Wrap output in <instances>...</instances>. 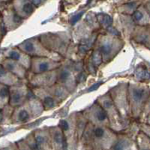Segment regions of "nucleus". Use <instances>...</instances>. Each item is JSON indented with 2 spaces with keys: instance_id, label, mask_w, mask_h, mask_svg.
I'll list each match as a JSON object with an SVG mask.
<instances>
[{
  "instance_id": "nucleus-23",
  "label": "nucleus",
  "mask_w": 150,
  "mask_h": 150,
  "mask_svg": "<svg viewBox=\"0 0 150 150\" xmlns=\"http://www.w3.org/2000/svg\"><path fill=\"white\" fill-rule=\"evenodd\" d=\"M10 101V87L1 84L0 85V108L2 109L9 104Z\"/></svg>"
},
{
  "instance_id": "nucleus-22",
  "label": "nucleus",
  "mask_w": 150,
  "mask_h": 150,
  "mask_svg": "<svg viewBox=\"0 0 150 150\" xmlns=\"http://www.w3.org/2000/svg\"><path fill=\"white\" fill-rule=\"evenodd\" d=\"M5 19H6L5 21H4L3 20H2V21L5 23L8 31L16 29L17 26H19L20 24L22 23L23 21V18H21L16 12L10 13V14Z\"/></svg>"
},
{
  "instance_id": "nucleus-15",
  "label": "nucleus",
  "mask_w": 150,
  "mask_h": 150,
  "mask_svg": "<svg viewBox=\"0 0 150 150\" xmlns=\"http://www.w3.org/2000/svg\"><path fill=\"white\" fill-rule=\"evenodd\" d=\"M1 65L7 71L17 76L21 80H23L27 76V69L22 65L11 59L4 58V59L2 60Z\"/></svg>"
},
{
  "instance_id": "nucleus-20",
  "label": "nucleus",
  "mask_w": 150,
  "mask_h": 150,
  "mask_svg": "<svg viewBox=\"0 0 150 150\" xmlns=\"http://www.w3.org/2000/svg\"><path fill=\"white\" fill-rule=\"evenodd\" d=\"M46 89L59 103L68 98L71 95V92L65 86L59 83H56L52 86L46 88Z\"/></svg>"
},
{
  "instance_id": "nucleus-14",
  "label": "nucleus",
  "mask_w": 150,
  "mask_h": 150,
  "mask_svg": "<svg viewBox=\"0 0 150 150\" xmlns=\"http://www.w3.org/2000/svg\"><path fill=\"white\" fill-rule=\"evenodd\" d=\"M32 92L40 99L46 110L53 109L59 104L45 88H33Z\"/></svg>"
},
{
  "instance_id": "nucleus-7",
  "label": "nucleus",
  "mask_w": 150,
  "mask_h": 150,
  "mask_svg": "<svg viewBox=\"0 0 150 150\" xmlns=\"http://www.w3.org/2000/svg\"><path fill=\"white\" fill-rule=\"evenodd\" d=\"M82 113L88 120V122L93 125L94 126L110 128V122L108 113L96 101L89 108L86 109Z\"/></svg>"
},
{
  "instance_id": "nucleus-24",
  "label": "nucleus",
  "mask_w": 150,
  "mask_h": 150,
  "mask_svg": "<svg viewBox=\"0 0 150 150\" xmlns=\"http://www.w3.org/2000/svg\"><path fill=\"white\" fill-rule=\"evenodd\" d=\"M132 146L131 139L127 137H122L115 142L112 146V150H130Z\"/></svg>"
},
{
  "instance_id": "nucleus-5",
  "label": "nucleus",
  "mask_w": 150,
  "mask_h": 150,
  "mask_svg": "<svg viewBox=\"0 0 150 150\" xmlns=\"http://www.w3.org/2000/svg\"><path fill=\"white\" fill-rule=\"evenodd\" d=\"M109 93L124 123L129 121L131 112L128 100V84H119L112 88Z\"/></svg>"
},
{
  "instance_id": "nucleus-30",
  "label": "nucleus",
  "mask_w": 150,
  "mask_h": 150,
  "mask_svg": "<svg viewBox=\"0 0 150 150\" xmlns=\"http://www.w3.org/2000/svg\"><path fill=\"white\" fill-rule=\"evenodd\" d=\"M83 12H80V13H79V14H76L75 16H74L71 19V24L76 23H77V21H78L80 18H81V17L83 16Z\"/></svg>"
},
{
  "instance_id": "nucleus-4",
  "label": "nucleus",
  "mask_w": 150,
  "mask_h": 150,
  "mask_svg": "<svg viewBox=\"0 0 150 150\" xmlns=\"http://www.w3.org/2000/svg\"><path fill=\"white\" fill-rule=\"evenodd\" d=\"M17 47L31 57H48L58 62L63 59L62 56L48 50L43 45L40 38H31Z\"/></svg>"
},
{
  "instance_id": "nucleus-27",
  "label": "nucleus",
  "mask_w": 150,
  "mask_h": 150,
  "mask_svg": "<svg viewBox=\"0 0 150 150\" xmlns=\"http://www.w3.org/2000/svg\"><path fill=\"white\" fill-rule=\"evenodd\" d=\"M98 21L102 25H104V26H107V27L111 26L112 23V19L111 18V17H110L108 14H98Z\"/></svg>"
},
{
  "instance_id": "nucleus-12",
  "label": "nucleus",
  "mask_w": 150,
  "mask_h": 150,
  "mask_svg": "<svg viewBox=\"0 0 150 150\" xmlns=\"http://www.w3.org/2000/svg\"><path fill=\"white\" fill-rule=\"evenodd\" d=\"M30 92L29 87L23 84L10 86L9 105L15 108L23 104L29 98Z\"/></svg>"
},
{
  "instance_id": "nucleus-31",
  "label": "nucleus",
  "mask_w": 150,
  "mask_h": 150,
  "mask_svg": "<svg viewBox=\"0 0 150 150\" xmlns=\"http://www.w3.org/2000/svg\"><path fill=\"white\" fill-rule=\"evenodd\" d=\"M144 123H146V124H147V125H150V112L149 113L148 115H147L146 116L145 122Z\"/></svg>"
},
{
  "instance_id": "nucleus-13",
  "label": "nucleus",
  "mask_w": 150,
  "mask_h": 150,
  "mask_svg": "<svg viewBox=\"0 0 150 150\" xmlns=\"http://www.w3.org/2000/svg\"><path fill=\"white\" fill-rule=\"evenodd\" d=\"M2 53L5 56V58L14 60V61L17 62L21 65H22L23 66L25 67L27 70H29L31 66L32 57L26 54V53H24L23 51H22L21 50L19 49L17 47L3 50Z\"/></svg>"
},
{
  "instance_id": "nucleus-32",
  "label": "nucleus",
  "mask_w": 150,
  "mask_h": 150,
  "mask_svg": "<svg viewBox=\"0 0 150 150\" xmlns=\"http://www.w3.org/2000/svg\"><path fill=\"white\" fill-rule=\"evenodd\" d=\"M21 150H32V149L30 148V149H26V148H25V147H24V149H21Z\"/></svg>"
},
{
  "instance_id": "nucleus-33",
  "label": "nucleus",
  "mask_w": 150,
  "mask_h": 150,
  "mask_svg": "<svg viewBox=\"0 0 150 150\" xmlns=\"http://www.w3.org/2000/svg\"><path fill=\"white\" fill-rule=\"evenodd\" d=\"M4 150H9L8 149H4Z\"/></svg>"
},
{
  "instance_id": "nucleus-2",
  "label": "nucleus",
  "mask_w": 150,
  "mask_h": 150,
  "mask_svg": "<svg viewBox=\"0 0 150 150\" xmlns=\"http://www.w3.org/2000/svg\"><path fill=\"white\" fill-rule=\"evenodd\" d=\"M150 96V88L141 83L128 84V100L131 118L137 120L143 116L146 104Z\"/></svg>"
},
{
  "instance_id": "nucleus-11",
  "label": "nucleus",
  "mask_w": 150,
  "mask_h": 150,
  "mask_svg": "<svg viewBox=\"0 0 150 150\" xmlns=\"http://www.w3.org/2000/svg\"><path fill=\"white\" fill-rule=\"evenodd\" d=\"M77 77L74 68L71 65H62L58 69V80L57 83L65 86L70 92L74 91L77 84Z\"/></svg>"
},
{
  "instance_id": "nucleus-29",
  "label": "nucleus",
  "mask_w": 150,
  "mask_h": 150,
  "mask_svg": "<svg viewBox=\"0 0 150 150\" xmlns=\"http://www.w3.org/2000/svg\"><path fill=\"white\" fill-rule=\"evenodd\" d=\"M150 112V96L149 97L148 101H147L146 104L145 108H144V110H143V117H144V119L146 118V116L149 114Z\"/></svg>"
},
{
  "instance_id": "nucleus-17",
  "label": "nucleus",
  "mask_w": 150,
  "mask_h": 150,
  "mask_svg": "<svg viewBox=\"0 0 150 150\" xmlns=\"http://www.w3.org/2000/svg\"><path fill=\"white\" fill-rule=\"evenodd\" d=\"M15 12L21 18H26L33 14L35 6L29 0H16L14 2Z\"/></svg>"
},
{
  "instance_id": "nucleus-25",
  "label": "nucleus",
  "mask_w": 150,
  "mask_h": 150,
  "mask_svg": "<svg viewBox=\"0 0 150 150\" xmlns=\"http://www.w3.org/2000/svg\"><path fill=\"white\" fill-rule=\"evenodd\" d=\"M14 110V108L9 104L1 109V124H8V122H11Z\"/></svg>"
},
{
  "instance_id": "nucleus-3",
  "label": "nucleus",
  "mask_w": 150,
  "mask_h": 150,
  "mask_svg": "<svg viewBox=\"0 0 150 150\" xmlns=\"http://www.w3.org/2000/svg\"><path fill=\"white\" fill-rule=\"evenodd\" d=\"M96 51L104 62L111 61L124 46V41L116 35H101L96 40Z\"/></svg>"
},
{
  "instance_id": "nucleus-16",
  "label": "nucleus",
  "mask_w": 150,
  "mask_h": 150,
  "mask_svg": "<svg viewBox=\"0 0 150 150\" xmlns=\"http://www.w3.org/2000/svg\"><path fill=\"white\" fill-rule=\"evenodd\" d=\"M131 38L137 43L150 49V26H137L132 33Z\"/></svg>"
},
{
  "instance_id": "nucleus-21",
  "label": "nucleus",
  "mask_w": 150,
  "mask_h": 150,
  "mask_svg": "<svg viewBox=\"0 0 150 150\" xmlns=\"http://www.w3.org/2000/svg\"><path fill=\"white\" fill-rule=\"evenodd\" d=\"M20 81H21V79L17 76L7 71L4 67L1 65V71H0V83L1 84L10 87L20 84Z\"/></svg>"
},
{
  "instance_id": "nucleus-19",
  "label": "nucleus",
  "mask_w": 150,
  "mask_h": 150,
  "mask_svg": "<svg viewBox=\"0 0 150 150\" xmlns=\"http://www.w3.org/2000/svg\"><path fill=\"white\" fill-rule=\"evenodd\" d=\"M49 131L53 144L61 150L66 149L67 140L62 130L59 127H51L49 128Z\"/></svg>"
},
{
  "instance_id": "nucleus-18",
  "label": "nucleus",
  "mask_w": 150,
  "mask_h": 150,
  "mask_svg": "<svg viewBox=\"0 0 150 150\" xmlns=\"http://www.w3.org/2000/svg\"><path fill=\"white\" fill-rule=\"evenodd\" d=\"M134 22L139 26H150V14L146 7L140 6L132 14Z\"/></svg>"
},
{
  "instance_id": "nucleus-1",
  "label": "nucleus",
  "mask_w": 150,
  "mask_h": 150,
  "mask_svg": "<svg viewBox=\"0 0 150 150\" xmlns=\"http://www.w3.org/2000/svg\"><path fill=\"white\" fill-rule=\"evenodd\" d=\"M45 108L42 102L31 91L27 101L22 105L14 108L11 122L14 124H26L41 116Z\"/></svg>"
},
{
  "instance_id": "nucleus-6",
  "label": "nucleus",
  "mask_w": 150,
  "mask_h": 150,
  "mask_svg": "<svg viewBox=\"0 0 150 150\" xmlns=\"http://www.w3.org/2000/svg\"><path fill=\"white\" fill-rule=\"evenodd\" d=\"M96 101L108 113L110 122V128L113 131H122L124 128L125 123L113 103L109 92L100 96L96 100Z\"/></svg>"
},
{
  "instance_id": "nucleus-9",
  "label": "nucleus",
  "mask_w": 150,
  "mask_h": 150,
  "mask_svg": "<svg viewBox=\"0 0 150 150\" xmlns=\"http://www.w3.org/2000/svg\"><path fill=\"white\" fill-rule=\"evenodd\" d=\"M61 66V62L56 61L48 57H32L29 71L33 74H37L56 70Z\"/></svg>"
},
{
  "instance_id": "nucleus-8",
  "label": "nucleus",
  "mask_w": 150,
  "mask_h": 150,
  "mask_svg": "<svg viewBox=\"0 0 150 150\" xmlns=\"http://www.w3.org/2000/svg\"><path fill=\"white\" fill-rule=\"evenodd\" d=\"M41 42L48 50L63 56L69 45L68 38L58 36L57 35L46 34L40 38Z\"/></svg>"
},
{
  "instance_id": "nucleus-10",
  "label": "nucleus",
  "mask_w": 150,
  "mask_h": 150,
  "mask_svg": "<svg viewBox=\"0 0 150 150\" xmlns=\"http://www.w3.org/2000/svg\"><path fill=\"white\" fill-rule=\"evenodd\" d=\"M58 69L45 73L33 74L29 80V84L33 88H48L57 83Z\"/></svg>"
},
{
  "instance_id": "nucleus-28",
  "label": "nucleus",
  "mask_w": 150,
  "mask_h": 150,
  "mask_svg": "<svg viewBox=\"0 0 150 150\" xmlns=\"http://www.w3.org/2000/svg\"><path fill=\"white\" fill-rule=\"evenodd\" d=\"M140 131H143V133L146 134L147 136L149 137L150 138V125H147L146 123H141L140 125Z\"/></svg>"
},
{
  "instance_id": "nucleus-26",
  "label": "nucleus",
  "mask_w": 150,
  "mask_h": 150,
  "mask_svg": "<svg viewBox=\"0 0 150 150\" xmlns=\"http://www.w3.org/2000/svg\"><path fill=\"white\" fill-rule=\"evenodd\" d=\"M139 150H150V138L143 131H140L137 137Z\"/></svg>"
}]
</instances>
